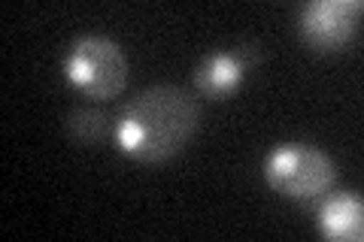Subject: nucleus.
<instances>
[{
    "label": "nucleus",
    "instance_id": "nucleus-2",
    "mask_svg": "<svg viewBox=\"0 0 364 242\" xmlns=\"http://www.w3.org/2000/svg\"><path fill=\"white\" fill-rule=\"evenodd\" d=\"M264 179L273 191H279L289 200H316L334 185L337 164L334 158L310 143H282L273 148Z\"/></svg>",
    "mask_w": 364,
    "mask_h": 242
},
{
    "label": "nucleus",
    "instance_id": "nucleus-6",
    "mask_svg": "<svg viewBox=\"0 0 364 242\" xmlns=\"http://www.w3.org/2000/svg\"><path fill=\"white\" fill-rule=\"evenodd\" d=\"M318 230L331 239L358 242L364 236V203L358 194L340 191L334 197H328L318 209Z\"/></svg>",
    "mask_w": 364,
    "mask_h": 242
},
{
    "label": "nucleus",
    "instance_id": "nucleus-5",
    "mask_svg": "<svg viewBox=\"0 0 364 242\" xmlns=\"http://www.w3.org/2000/svg\"><path fill=\"white\" fill-rule=\"evenodd\" d=\"M258 43L246 40L231 45L228 52H213L210 57H203L195 70V85L200 94L207 97H228L231 91L240 88L246 70L252 64H258Z\"/></svg>",
    "mask_w": 364,
    "mask_h": 242
},
{
    "label": "nucleus",
    "instance_id": "nucleus-4",
    "mask_svg": "<svg viewBox=\"0 0 364 242\" xmlns=\"http://www.w3.org/2000/svg\"><path fill=\"white\" fill-rule=\"evenodd\" d=\"M361 13V0H310L298 13V33L310 49L334 52L358 33Z\"/></svg>",
    "mask_w": 364,
    "mask_h": 242
},
{
    "label": "nucleus",
    "instance_id": "nucleus-3",
    "mask_svg": "<svg viewBox=\"0 0 364 242\" xmlns=\"http://www.w3.org/2000/svg\"><path fill=\"white\" fill-rule=\"evenodd\" d=\"M64 76L88 97H116L128 82V57L122 45L100 33L79 37L64 57Z\"/></svg>",
    "mask_w": 364,
    "mask_h": 242
},
{
    "label": "nucleus",
    "instance_id": "nucleus-7",
    "mask_svg": "<svg viewBox=\"0 0 364 242\" xmlns=\"http://www.w3.org/2000/svg\"><path fill=\"white\" fill-rule=\"evenodd\" d=\"M64 131L79 145H100L116 136V119L97 106H73L64 115Z\"/></svg>",
    "mask_w": 364,
    "mask_h": 242
},
{
    "label": "nucleus",
    "instance_id": "nucleus-1",
    "mask_svg": "<svg viewBox=\"0 0 364 242\" xmlns=\"http://www.w3.org/2000/svg\"><path fill=\"white\" fill-rule=\"evenodd\" d=\"M198 131V103L176 85L140 91L116 119V143L140 160H167Z\"/></svg>",
    "mask_w": 364,
    "mask_h": 242
}]
</instances>
